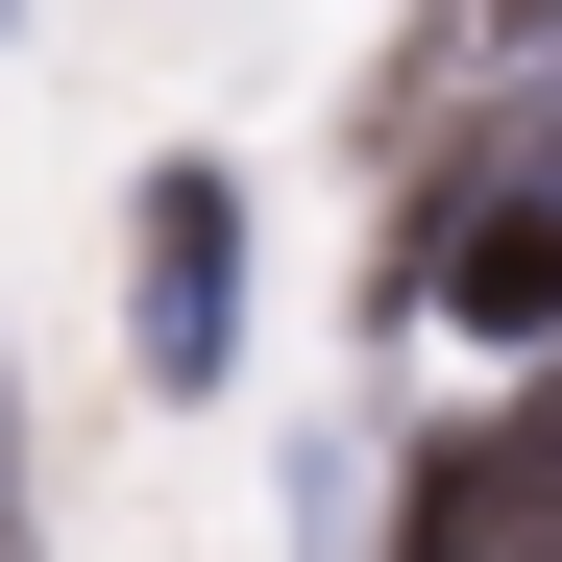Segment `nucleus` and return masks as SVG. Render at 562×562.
Here are the masks:
<instances>
[{"label":"nucleus","mask_w":562,"mask_h":562,"mask_svg":"<svg viewBox=\"0 0 562 562\" xmlns=\"http://www.w3.org/2000/svg\"><path fill=\"white\" fill-rule=\"evenodd\" d=\"M0 562H25V464H0Z\"/></svg>","instance_id":"f03ea898"},{"label":"nucleus","mask_w":562,"mask_h":562,"mask_svg":"<svg viewBox=\"0 0 562 562\" xmlns=\"http://www.w3.org/2000/svg\"><path fill=\"white\" fill-rule=\"evenodd\" d=\"M123 342H147V392H221V342H245V196H221V171H147Z\"/></svg>","instance_id":"f257e3e1"}]
</instances>
